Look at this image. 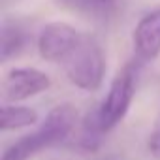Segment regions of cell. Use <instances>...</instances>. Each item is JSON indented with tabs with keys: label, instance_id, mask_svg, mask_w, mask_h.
Masks as SVG:
<instances>
[{
	"label": "cell",
	"instance_id": "obj_1",
	"mask_svg": "<svg viewBox=\"0 0 160 160\" xmlns=\"http://www.w3.org/2000/svg\"><path fill=\"white\" fill-rule=\"evenodd\" d=\"M66 77L81 91L94 92L104 83L106 73V57L100 42L89 34L79 30L70 45L62 51L58 62Z\"/></svg>",
	"mask_w": 160,
	"mask_h": 160
},
{
	"label": "cell",
	"instance_id": "obj_2",
	"mask_svg": "<svg viewBox=\"0 0 160 160\" xmlns=\"http://www.w3.org/2000/svg\"><path fill=\"white\" fill-rule=\"evenodd\" d=\"M75 121L77 111L72 104L55 106L34 132L23 136L4 151L2 160H30L38 152L62 143L72 134Z\"/></svg>",
	"mask_w": 160,
	"mask_h": 160
},
{
	"label": "cell",
	"instance_id": "obj_3",
	"mask_svg": "<svg viewBox=\"0 0 160 160\" xmlns=\"http://www.w3.org/2000/svg\"><path fill=\"white\" fill-rule=\"evenodd\" d=\"M136 75H138V64L136 62L124 64L113 77L106 98L94 109L98 124L104 130V134L113 130L126 117L136 94Z\"/></svg>",
	"mask_w": 160,
	"mask_h": 160
},
{
	"label": "cell",
	"instance_id": "obj_4",
	"mask_svg": "<svg viewBox=\"0 0 160 160\" xmlns=\"http://www.w3.org/2000/svg\"><path fill=\"white\" fill-rule=\"evenodd\" d=\"M51 87V79L47 73L36 68H13L6 73L2 83L4 102L15 104L28 100Z\"/></svg>",
	"mask_w": 160,
	"mask_h": 160
},
{
	"label": "cell",
	"instance_id": "obj_5",
	"mask_svg": "<svg viewBox=\"0 0 160 160\" xmlns=\"http://www.w3.org/2000/svg\"><path fill=\"white\" fill-rule=\"evenodd\" d=\"M132 43L138 62H152L160 55V10L147 13L136 25Z\"/></svg>",
	"mask_w": 160,
	"mask_h": 160
},
{
	"label": "cell",
	"instance_id": "obj_6",
	"mask_svg": "<svg viewBox=\"0 0 160 160\" xmlns=\"http://www.w3.org/2000/svg\"><path fill=\"white\" fill-rule=\"evenodd\" d=\"M79 30L73 28L72 25L68 23H62V21H55V23H49L42 28L40 36H38V53L43 60H49V62H58L62 51L70 45V42L75 38Z\"/></svg>",
	"mask_w": 160,
	"mask_h": 160
},
{
	"label": "cell",
	"instance_id": "obj_7",
	"mask_svg": "<svg viewBox=\"0 0 160 160\" xmlns=\"http://www.w3.org/2000/svg\"><path fill=\"white\" fill-rule=\"evenodd\" d=\"M34 122H38V113H36L32 108L12 106V104H4V106H2L0 128H2L4 132L27 128V126H32Z\"/></svg>",
	"mask_w": 160,
	"mask_h": 160
},
{
	"label": "cell",
	"instance_id": "obj_8",
	"mask_svg": "<svg viewBox=\"0 0 160 160\" xmlns=\"http://www.w3.org/2000/svg\"><path fill=\"white\" fill-rule=\"evenodd\" d=\"M27 36L25 30L15 23H4L2 25V62H8L12 57H15L25 47Z\"/></svg>",
	"mask_w": 160,
	"mask_h": 160
},
{
	"label": "cell",
	"instance_id": "obj_9",
	"mask_svg": "<svg viewBox=\"0 0 160 160\" xmlns=\"http://www.w3.org/2000/svg\"><path fill=\"white\" fill-rule=\"evenodd\" d=\"M147 149L151 152L152 158L160 160V113L156 117V122H154V128L149 136V141H147Z\"/></svg>",
	"mask_w": 160,
	"mask_h": 160
}]
</instances>
